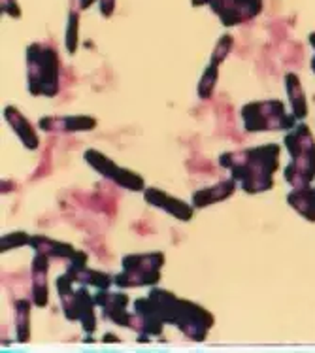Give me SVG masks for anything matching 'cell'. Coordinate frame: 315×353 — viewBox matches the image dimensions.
Here are the masks:
<instances>
[{
    "mask_svg": "<svg viewBox=\"0 0 315 353\" xmlns=\"http://www.w3.org/2000/svg\"><path fill=\"white\" fill-rule=\"evenodd\" d=\"M0 6H2V14L10 17H21V8L15 0H0Z\"/></svg>",
    "mask_w": 315,
    "mask_h": 353,
    "instance_id": "cb8c5ba5",
    "label": "cell"
},
{
    "mask_svg": "<svg viewBox=\"0 0 315 353\" xmlns=\"http://www.w3.org/2000/svg\"><path fill=\"white\" fill-rule=\"evenodd\" d=\"M61 61L50 43H30L27 50V79L32 97H57Z\"/></svg>",
    "mask_w": 315,
    "mask_h": 353,
    "instance_id": "7a4b0ae2",
    "label": "cell"
},
{
    "mask_svg": "<svg viewBox=\"0 0 315 353\" xmlns=\"http://www.w3.org/2000/svg\"><path fill=\"white\" fill-rule=\"evenodd\" d=\"M232 43H234V38L230 37V34H223L221 38H219V42H217V46H215L214 53H212V61H210V65H215L219 66L227 59V55L230 53V50H232Z\"/></svg>",
    "mask_w": 315,
    "mask_h": 353,
    "instance_id": "7402d4cb",
    "label": "cell"
},
{
    "mask_svg": "<svg viewBox=\"0 0 315 353\" xmlns=\"http://www.w3.org/2000/svg\"><path fill=\"white\" fill-rule=\"evenodd\" d=\"M215 317L206 308H202L191 301L179 299L178 312L174 319V327H178L179 332H183L187 339L193 342H202L208 336V331L214 327Z\"/></svg>",
    "mask_w": 315,
    "mask_h": 353,
    "instance_id": "52a82bcc",
    "label": "cell"
},
{
    "mask_svg": "<svg viewBox=\"0 0 315 353\" xmlns=\"http://www.w3.org/2000/svg\"><path fill=\"white\" fill-rule=\"evenodd\" d=\"M85 161L93 166L96 172L102 174L106 180H112L114 183H117L119 188L129 189V191H143L142 176H138V174H134L132 170H127V168L117 166L114 161H110V159H108L106 155H102L101 152H96V150H87Z\"/></svg>",
    "mask_w": 315,
    "mask_h": 353,
    "instance_id": "9c48e42d",
    "label": "cell"
},
{
    "mask_svg": "<svg viewBox=\"0 0 315 353\" xmlns=\"http://www.w3.org/2000/svg\"><path fill=\"white\" fill-rule=\"evenodd\" d=\"M285 85H287V94H289V101H291V110H293V116L296 119H304L308 116V102H306V94L302 91L301 79L296 74H287L285 76Z\"/></svg>",
    "mask_w": 315,
    "mask_h": 353,
    "instance_id": "e0dca14e",
    "label": "cell"
},
{
    "mask_svg": "<svg viewBox=\"0 0 315 353\" xmlns=\"http://www.w3.org/2000/svg\"><path fill=\"white\" fill-rule=\"evenodd\" d=\"M104 342H119V339H117V336H110V334H106V336H104Z\"/></svg>",
    "mask_w": 315,
    "mask_h": 353,
    "instance_id": "4316f807",
    "label": "cell"
},
{
    "mask_svg": "<svg viewBox=\"0 0 315 353\" xmlns=\"http://www.w3.org/2000/svg\"><path fill=\"white\" fill-rule=\"evenodd\" d=\"M30 242V236L27 232H12V234H6V236H2V244H0V252H10V250H14L17 245H27Z\"/></svg>",
    "mask_w": 315,
    "mask_h": 353,
    "instance_id": "603a6c76",
    "label": "cell"
},
{
    "mask_svg": "<svg viewBox=\"0 0 315 353\" xmlns=\"http://www.w3.org/2000/svg\"><path fill=\"white\" fill-rule=\"evenodd\" d=\"M287 202H289L302 217H306L308 221L315 223V189H294L293 193L287 195Z\"/></svg>",
    "mask_w": 315,
    "mask_h": 353,
    "instance_id": "ac0fdd59",
    "label": "cell"
},
{
    "mask_svg": "<svg viewBox=\"0 0 315 353\" xmlns=\"http://www.w3.org/2000/svg\"><path fill=\"white\" fill-rule=\"evenodd\" d=\"M309 43H312V46L315 48V32H312V34H309ZM312 70L315 72V57H314V61H312Z\"/></svg>",
    "mask_w": 315,
    "mask_h": 353,
    "instance_id": "484cf974",
    "label": "cell"
},
{
    "mask_svg": "<svg viewBox=\"0 0 315 353\" xmlns=\"http://www.w3.org/2000/svg\"><path fill=\"white\" fill-rule=\"evenodd\" d=\"M94 304L102 310V317L112 321V323L119 325V327H134V314L127 312V304H129V296L125 293H115V291H108V289H99V293L94 295Z\"/></svg>",
    "mask_w": 315,
    "mask_h": 353,
    "instance_id": "30bf717a",
    "label": "cell"
},
{
    "mask_svg": "<svg viewBox=\"0 0 315 353\" xmlns=\"http://www.w3.org/2000/svg\"><path fill=\"white\" fill-rule=\"evenodd\" d=\"M76 281L70 276L63 274L57 278V291L63 310L68 321H79L83 331L93 332L96 329V316H94V296L87 291V288L74 289Z\"/></svg>",
    "mask_w": 315,
    "mask_h": 353,
    "instance_id": "277c9868",
    "label": "cell"
},
{
    "mask_svg": "<svg viewBox=\"0 0 315 353\" xmlns=\"http://www.w3.org/2000/svg\"><path fill=\"white\" fill-rule=\"evenodd\" d=\"M99 6H101V14L104 17H112L115 10V0H99Z\"/></svg>",
    "mask_w": 315,
    "mask_h": 353,
    "instance_id": "d4e9b609",
    "label": "cell"
},
{
    "mask_svg": "<svg viewBox=\"0 0 315 353\" xmlns=\"http://www.w3.org/2000/svg\"><path fill=\"white\" fill-rule=\"evenodd\" d=\"M143 199L148 204L151 206H155V208L165 210L166 214H170L179 221H189L191 217H193V206H189L187 202L179 201L176 196L168 195L165 191H161V189L150 188L143 191Z\"/></svg>",
    "mask_w": 315,
    "mask_h": 353,
    "instance_id": "8fae6325",
    "label": "cell"
},
{
    "mask_svg": "<svg viewBox=\"0 0 315 353\" xmlns=\"http://www.w3.org/2000/svg\"><path fill=\"white\" fill-rule=\"evenodd\" d=\"M217 78H219V66H206V70H204L201 81H199V97H201V99L208 101L210 97L214 94L215 85H217Z\"/></svg>",
    "mask_w": 315,
    "mask_h": 353,
    "instance_id": "44dd1931",
    "label": "cell"
},
{
    "mask_svg": "<svg viewBox=\"0 0 315 353\" xmlns=\"http://www.w3.org/2000/svg\"><path fill=\"white\" fill-rule=\"evenodd\" d=\"M79 4L78 0H72L70 14H68V21H66V34H65V46L66 51L74 55L78 51L79 43Z\"/></svg>",
    "mask_w": 315,
    "mask_h": 353,
    "instance_id": "d6986e66",
    "label": "cell"
},
{
    "mask_svg": "<svg viewBox=\"0 0 315 353\" xmlns=\"http://www.w3.org/2000/svg\"><path fill=\"white\" fill-rule=\"evenodd\" d=\"M4 117H6L8 125L14 129L15 134L21 138L23 145H25L27 150H30V152L38 150L40 140H38V134H36L34 127H32V123L23 116L19 110L15 108V106H8V108L4 110Z\"/></svg>",
    "mask_w": 315,
    "mask_h": 353,
    "instance_id": "5bb4252c",
    "label": "cell"
},
{
    "mask_svg": "<svg viewBox=\"0 0 315 353\" xmlns=\"http://www.w3.org/2000/svg\"><path fill=\"white\" fill-rule=\"evenodd\" d=\"M29 245H32L36 250V253H43L45 257L59 261H72L76 257L78 250H74V245L65 244V242H57V240H51L48 236H30Z\"/></svg>",
    "mask_w": 315,
    "mask_h": 353,
    "instance_id": "9a60e30c",
    "label": "cell"
},
{
    "mask_svg": "<svg viewBox=\"0 0 315 353\" xmlns=\"http://www.w3.org/2000/svg\"><path fill=\"white\" fill-rule=\"evenodd\" d=\"M285 145L293 163L287 166L285 180L293 189L309 188L315 178V140L306 123H301L285 137Z\"/></svg>",
    "mask_w": 315,
    "mask_h": 353,
    "instance_id": "3957f363",
    "label": "cell"
},
{
    "mask_svg": "<svg viewBox=\"0 0 315 353\" xmlns=\"http://www.w3.org/2000/svg\"><path fill=\"white\" fill-rule=\"evenodd\" d=\"M234 191H236V180L234 178L219 181L217 185H212V188L201 189L193 195V208H206L214 202L225 201V199L234 195Z\"/></svg>",
    "mask_w": 315,
    "mask_h": 353,
    "instance_id": "2e32d148",
    "label": "cell"
},
{
    "mask_svg": "<svg viewBox=\"0 0 315 353\" xmlns=\"http://www.w3.org/2000/svg\"><path fill=\"white\" fill-rule=\"evenodd\" d=\"M280 145L266 144L242 152L223 153L219 165L229 168L230 178L242 181V189L247 195L265 193L274 188V174L278 170Z\"/></svg>",
    "mask_w": 315,
    "mask_h": 353,
    "instance_id": "6da1fadb",
    "label": "cell"
},
{
    "mask_svg": "<svg viewBox=\"0 0 315 353\" xmlns=\"http://www.w3.org/2000/svg\"><path fill=\"white\" fill-rule=\"evenodd\" d=\"M212 6L225 27H236L263 12V0H193V6Z\"/></svg>",
    "mask_w": 315,
    "mask_h": 353,
    "instance_id": "ba28073f",
    "label": "cell"
},
{
    "mask_svg": "<svg viewBox=\"0 0 315 353\" xmlns=\"http://www.w3.org/2000/svg\"><path fill=\"white\" fill-rule=\"evenodd\" d=\"M15 331H17V342H29L30 339V303L29 301H17L15 303Z\"/></svg>",
    "mask_w": 315,
    "mask_h": 353,
    "instance_id": "ffe728a7",
    "label": "cell"
},
{
    "mask_svg": "<svg viewBox=\"0 0 315 353\" xmlns=\"http://www.w3.org/2000/svg\"><path fill=\"white\" fill-rule=\"evenodd\" d=\"M48 270H50V257H45L43 253H36L32 261V304L38 308H43L50 303Z\"/></svg>",
    "mask_w": 315,
    "mask_h": 353,
    "instance_id": "4fadbf2b",
    "label": "cell"
},
{
    "mask_svg": "<svg viewBox=\"0 0 315 353\" xmlns=\"http://www.w3.org/2000/svg\"><path fill=\"white\" fill-rule=\"evenodd\" d=\"M38 127L45 132H79V130H91L96 127V119L89 116H57L42 117Z\"/></svg>",
    "mask_w": 315,
    "mask_h": 353,
    "instance_id": "7c38bea8",
    "label": "cell"
},
{
    "mask_svg": "<svg viewBox=\"0 0 315 353\" xmlns=\"http://www.w3.org/2000/svg\"><path fill=\"white\" fill-rule=\"evenodd\" d=\"M165 265V253H143L123 257V272L115 276L117 288H155L161 281V268Z\"/></svg>",
    "mask_w": 315,
    "mask_h": 353,
    "instance_id": "5b68a950",
    "label": "cell"
},
{
    "mask_svg": "<svg viewBox=\"0 0 315 353\" xmlns=\"http://www.w3.org/2000/svg\"><path fill=\"white\" fill-rule=\"evenodd\" d=\"M242 119L247 132L261 130H287L293 129L296 117L289 116L281 101L250 102L242 108Z\"/></svg>",
    "mask_w": 315,
    "mask_h": 353,
    "instance_id": "8992f818",
    "label": "cell"
}]
</instances>
